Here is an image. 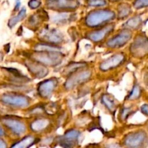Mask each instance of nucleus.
I'll return each mask as SVG.
<instances>
[{"instance_id": "nucleus-3", "label": "nucleus", "mask_w": 148, "mask_h": 148, "mask_svg": "<svg viewBox=\"0 0 148 148\" xmlns=\"http://www.w3.org/2000/svg\"><path fill=\"white\" fill-rule=\"evenodd\" d=\"M147 141V136L144 132H132L125 136L123 145L126 148H143Z\"/></svg>"}, {"instance_id": "nucleus-25", "label": "nucleus", "mask_w": 148, "mask_h": 148, "mask_svg": "<svg viewBox=\"0 0 148 148\" xmlns=\"http://www.w3.org/2000/svg\"><path fill=\"white\" fill-rule=\"evenodd\" d=\"M87 4L89 6L102 7L105 6L107 5V2L105 0H88Z\"/></svg>"}, {"instance_id": "nucleus-22", "label": "nucleus", "mask_w": 148, "mask_h": 148, "mask_svg": "<svg viewBox=\"0 0 148 148\" xmlns=\"http://www.w3.org/2000/svg\"><path fill=\"white\" fill-rule=\"evenodd\" d=\"M85 66L84 63H78V62H75V63H71L67 67L64 71V73L65 75H71V73L73 74V73L77 71L79 68H83Z\"/></svg>"}, {"instance_id": "nucleus-17", "label": "nucleus", "mask_w": 148, "mask_h": 148, "mask_svg": "<svg viewBox=\"0 0 148 148\" xmlns=\"http://www.w3.org/2000/svg\"><path fill=\"white\" fill-rule=\"evenodd\" d=\"M39 139L32 135L25 136L18 142H15L10 148H30L32 145L37 143Z\"/></svg>"}, {"instance_id": "nucleus-10", "label": "nucleus", "mask_w": 148, "mask_h": 148, "mask_svg": "<svg viewBox=\"0 0 148 148\" xmlns=\"http://www.w3.org/2000/svg\"><path fill=\"white\" fill-rule=\"evenodd\" d=\"M39 36L42 40L55 45L61 43L63 40L62 33L57 29H44L41 31Z\"/></svg>"}, {"instance_id": "nucleus-32", "label": "nucleus", "mask_w": 148, "mask_h": 148, "mask_svg": "<svg viewBox=\"0 0 148 148\" xmlns=\"http://www.w3.org/2000/svg\"><path fill=\"white\" fill-rule=\"evenodd\" d=\"M5 135V132L2 126H0V137H2V136H4Z\"/></svg>"}, {"instance_id": "nucleus-9", "label": "nucleus", "mask_w": 148, "mask_h": 148, "mask_svg": "<svg viewBox=\"0 0 148 148\" xmlns=\"http://www.w3.org/2000/svg\"><path fill=\"white\" fill-rule=\"evenodd\" d=\"M2 121L3 124L8 129H9L15 136H20L25 133V131H26L25 125L23 122L21 121L10 119V118H6V119H2Z\"/></svg>"}, {"instance_id": "nucleus-18", "label": "nucleus", "mask_w": 148, "mask_h": 148, "mask_svg": "<svg viewBox=\"0 0 148 148\" xmlns=\"http://www.w3.org/2000/svg\"><path fill=\"white\" fill-rule=\"evenodd\" d=\"M48 18L47 14L45 11H41L39 12L37 14L32 15L31 17H30L29 20H28V23L30 25L34 27L36 25H37L41 21H45Z\"/></svg>"}, {"instance_id": "nucleus-11", "label": "nucleus", "mask_w": 148, "mask_h": 148, "mask_svg": "<svg viewBox=\"0 0 148 148\" xmlns=\"http://www.w3.org/2000/svg\"><path fill=\"white\" fill-rule=\"evenodd\" d=\"M132 38V33L129 31H123L119 33V34L113 37L110 40H109L107 43L109 47L110 48H120L124 46L130 39Z\"/></svg>"}, {"instance_id": "nucleus-26", "label": "nucleus", "mask_w": 148, "mask_h": 148, "mask_svg": "<svg viewBox=\"0 0 148 148\" xmlns=\"http://www.w3.org/2000/svg\"><path fill=\"white\" fill-rule=\"evenodd\" d=\"M140 94H141L140 88H139V86L136 85V86H134L133 89H132V93H131V95H129V99H137V98H139Z\"/></svg>"}, {"instance_id": "nucleus-29", "label": "nucleus", "mask_w": 148, "mask_h": 148, "mask_svg": "<svg viewBox=\"0 0 148 148\" xmlns=\"http://www.w3.org/2000/svg\"><path fill=\"white\" fill-rule=\"evenodd\" d=\"M129 108H124V109L122 110V113H121V117L123 119H125L126 117H127V116L129 115Z\"/></svg>"}, {"instance_id": "nucleus-2", "label": "nucleus", "mask_w": 148, "mask_h": 148, "mask_svg": "<svg viewBox=\"0 0 148 148\" xmlns=\"http://www.w3.org/2000/svg\"><path fill=\"white\" fill-rule=\"evenodd\" d=\"M33 59L39 63L54 66L60 64L63 57L59 52H38L33 55Z\"/></svg>"}, {"instance_id": "nucleus-14", "label": "nucleus", "mask_w": 148, "mask_h": 148, "mask_svg": "<svg viewBox=\"0 0 148 148\" xmlns=\"http://www.w3.org/2000/svg\"><path fill=\"white\" fill-rule=\"evenodd\" d=\"M28 70L37 78H43L48 73V70L36 61H28L26 63Z\"/></svg>"}, {"instance_id": "nucleus-19", "label": "nucleus", "mask_w": 148, "mask_h": 148, "mask_svg": "<svg viewBox=\"0 0 148 148\" xmlns=\"http://www.w3.org/2000/svg\"><path fill=\"white\" fill-rule=\"evenodd\" d=\"M25 15H26V10H25V8H23L21 11L19 12V13L18 14L15 16L12 17L10 20L9 21V23H8V25L10 28H12L13 26H15L18 22H20L21 21L23 20L25 18Z\"/></svg>"}, {"instance_id": "nucleus-12", "label": "nucleus", "mask_w": 148, "mask_h": 148, "mask_svg": "<svg viewBox=\"0 0 148 148\" xmlns=\"http://www.w3.org/2000/svg\"><path fill=\"white\" fill-rule=\"evenodd\" d=\"M56 86L57 81L54 79H49L42 82L38 88L39 95L43 98L49 97L55 90Z\"/></svg>"}, {"instance_id": "nucleus-28", "label": "nucleus", "mask_w": 148, "mask_h": 148, "mask_svg": "<svg viewBox=\"0 0 148 148\" xmlns=\"http://www.w3.org/2000/svg\"><path fill=\"white\" fill-rule=\"evenodd\" d=\"M40 5L41 2L39 0H30L28 2V6L31 9H36L40 6Z\"/></svg>"}, {"instance_id": "nucleus-16", "label": "nucleus", "mask_w": 148, "mask_h": 148, "mask_svg": "<svg viewBox=\"0 0 148 148\" xmlns=\"http://www.w3.org/2000/svg\"><path fill=\"white\" fill-rule=\"evenodd\" d=\"M51 122L49 119H39L31 124V129L34 133H42L49 128Z\"/></svg>"}, {"instance_id": "nucleus-15", "label": "nucleus", "mask_w": 148, "mask_h": 148, "mask_svg": "<svg viewBox=\"0 0 148 148\" xmlns=\"http://www.w3.org/2000/svg\"><path fill=\"white\" fill-rule=\"evenodd\" d=\"M113 25H109L108 26H106L105 28H102V29H99L98 31H94V32L90 33V34L88 35V38L89 39H91L92 41L95 42H99L102 40H103L105 37L113 31Z\"/></svg>"}, {"instance_id": "nucleus-24", "label": "nucleus", "mask_w": 148, "mask_h": 148, "mask_svg": "<svg viewBox=\"0 0 148 148\" xmlns=\"http://www.w3.org/2000/svg\"><path fill=\"white\" fill-rule=\"evenodd\" d=\"M68 18H69V15L68 13H61L54 17L53 20L54 22L57 23H62L66 22Z\"/></svg>"}, {"instance_id": "nucleus-5", "label": "nucleus", "mask_w": 148, "mask_h": 148, "mask_svg": "<svg viewBox=\"0 0 148 148\" xmlns=\"http://www.w3.org/2000/svg\"><path fill=\"white\" fill-rule=\"evenodd\" d=\"M91 76H92V72L89 70L80 71L78 73L72 74L65 82V87L68 90L73 89L78 85L84 83L90 79Z\"/></svg>"}, {"instance_id": "nucleus-33", "label": "nucleus", "mask_w": 148, "mask_h": 148, "mask_svg": "<svg viewBox=\"0 0 148 148\" xmlns=\"http://www.w3.org/2000/svg\"><path fill=\"white\" fill-rule=\"evenodd\" d=\"M20 5H21V3H20V2H18V3H17L16 6H15V10H18V8H19V7H20Z\"/></svg>"}, {"instance_id": "nucleus-27", "label": "nucleus", "mask_w": 148, "mask_h": 148, "mask_svg": "<svg viewBox=\"0 0 148 148\" xmlns=\"http://www.w3.org/2000/svg\"><path fill=\"white\" fill-rule=\"evenodd\" d=\"M134 6L136 9L148 7V0H136L134 4Z\"/></svg>"}, {"instance_id": "nucleus-1", "label": "nucleus", "mask_w": 148, "mask_h": 148, "mask_svg": "<svg viewBox=\"0 0 148 148\" xmlns=\"http://www.w3.org/2000/svg\"><path fill=\"white\" fill-rule=\"evenodd\" d=\"M115 17V12L108 10L92 11L86 18V23L88 26L95 28L105 23L108 21H112Z\"/></svg>"}, {"instance_id": "nucleus-8", "label": "nucleus", "mask_w": 148, "mask_h": 148, "mask_svg": "<svg viewBox=\"0 0 148 148\" xmlns=\"http://www.w3.org/2000/svg\"><path fill=\"white\" fill-rule=\"evenodd\" d=\"M131 52L134 56L142 57L148 53V39L139 36L131 47Z\"/></svg>"}, {"instance_id": "nucleus-31", "label": "nucleus", "mask_w": 148, "mask_h": 148, "mask_svg": "<svg viewBox=\"0 0 148 148\" xmlns=\"http://www.w3.org/2000/svg\"><path fill=\"white\" fill-rule=\"evenodd\" d=\"M0 148H8L6 142L2 139H0Z\"/></svg>"}, {"instance_id": "nucleus-20", "label": "nucleus", "mask_w": 148, "mask_h": 148, "mask_svg": "<svg viewBox=\"0 0 148 148\" xmlns=\"http://www.w3.org/2000/svg\"><path fill=\"white\" fill-rule=\"evenodd\" d=\"M119 11V18H124L129 15L132 10H131V7L127 4H122L119 5L118 8Z\"/></svg>"}, {"instance_id": "nucleus-7", "label": "nucleus", "mask_w": 148, "mask_h": 148, "mask_svg": "<svg viewBox=\"0 0 148 148\" xmlns=\"http://www.w3.org/2000/svg\"><path fill=\"white\" fill-rule=\"evenodd\" d=\"M1 101L10 106L20 108H26L29 105V100L26 97L18 95L7 94L1 97Z\"/></svg>"}, {"instance_id": "nucleus-23", "label": "nucleus", "mask_w": 148, "mask_h": 148, "mask_svg": "<svg viewBox=\"0 0 148 148\" xmlns=\"http://www.w3.org/2000/svg\"><path fill=\"white\" fill-rule=\"evenodd\" d=\"M141 23H142V20H141V18L139 17L136 16L131 18L130 20H129L127 21V23H126V25L129 28H133V29H136V28H139Z\"/></svg>"}, {"instance_id": "nucleus-6", "label": "nucleus", "mask_w": 148, "mask_h": 148, "mask_svg": "<svg viewBox=\"0 0 148 148\" xmlns=\"http://www.w3.org/2000/svg\"><path fill=\"white\" fill-rule=\"evenodd\" d=\"M47 7L54 10H72L79 4L76 0H47Z\"/></svg>"}, {"instance_id": "nucleus-13", "label": "nucleus", "mask_w": 148, "mask_h": 148, "mask_svg": "<svg viewBox=\"0 0 148 148\" xmlns=\"http://www.w3.org/2000/svg\"><path fill=\"white\" fill-rule=\"evenodd\" d=\"M125 57L122 54H116L111 58H108L105 61H104L100 65V69L102 71H108V70L113 69L116 68L119 65L124 61Z\"/></svg>"}, {"instance_id": "nucleus-21", "label": "nucleus", "mask_w": 148, "mask_h": 148, "mask_svg": "<svg viewBox=\"0 0 148 148\" xmlns=\"http://www.w3.org/2000/svg\"><path fill=\"white\" fill-rule=\"evenodd\" d=\"M102 102L104 105L110 110L113 111L116 108V102H115L114 99L112 97H110L108 95H105L102 97Z\"/></svg>"}, {"instance_id": "nucleus-4", "label": "nucleus", "mask_w": 148, "mask_h": 148, "mask_svg": "<svg viewBox=\"0 0 148 148\" xmlns=\"http://www.w3.org/2000/svg\"><path fill=\"white\" fill-rule=\"evenodd\" d=\"M80 132L76 129H71L65 132V134L60 136L58 142L62 148H74L78 143Z\"/></svg>"}, {"instance_id": "nucleus-34", "label": "nucleus", "mask_w": 148, "mask_h": 148, "mask_svg": "<svg viewBox=\"0 0 148 148\" xmlns=\"http://www.w3.org/2000/svg\"><path fill=\"white\" fill-rule=\"evenodd\" d=\"M111 2H119V1H121V0H110Z\"/></svg>"}, {"instance_id": "nucleus-30", "label": "nucleus", "mask_w": 148, "mask_h": 148, "mask_svg": "<svg viewBox=\"0 0 148 148\" xmlns=\"http://www.w3.org/2000/svg\"><path fill=\"white\" fill-rule=\"evenodd\" d=\"M141 110H142V112L144 114L148 116V105H142V108H141Z\"/></svg>"}]
</instances>
